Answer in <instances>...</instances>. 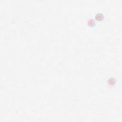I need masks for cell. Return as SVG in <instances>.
<instances>
[{
    "instance_id": "obj_1",
    "label": "cell",
    "mask_w": 122,
    "mask_h": 122,
    "mask_svg": "<svg viewBox=\"0 0 122 122\" xmlns=\"http://www.w3.org/2000/svg\"><path fill=\"white\" fill-rule=\"evenodd\" d=\"M104 19V15L102 12L97 13L94 16V20L98 21H101Z\"/></svg>"
},
{
    "instance_id": "obj_2",
    "label": "cell",
    "mask_w": 122,
    "mask_h": 122,
    "mask_svg": "<svg viewBox=\"0 0 122 122\" xmlns=\"http://www.w3.org/2000/svg\"><path fill=\"white\" fill-rule=\"evenodd\" d=\"M96 25V20L93 18H89L87 21V25L91 28L94 27Z\"/></svg>"
},
{
    "instance_id": "obj_3",
    "label": "cell",
    "mask_w": 122,
    "mask_h": 122,
    "mask_svg": "<svg viewBox=\"0 0 122 122\" xmlns=\"http://www.w3.org/2000/svg\"><path fill=\"white\" fill-rule=\"evenodd\" d=\"M116 80L115 78L113 77H111L108 80V83L110 85H114L116 83Z\"/></svg>"
}]
</instances>
